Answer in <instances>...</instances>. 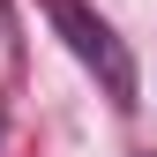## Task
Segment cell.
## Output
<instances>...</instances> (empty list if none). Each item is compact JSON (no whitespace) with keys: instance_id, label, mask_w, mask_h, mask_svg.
<instances>
[{"instance_id":"obj_1","label":"cell","mask_w":157,"mask_h":157,"mask_svg":"<svg viewBox=\"0 0 157 157\" xmlns=\"http://www.w3.org/2000/svg\"><path fill=\"white\" fill-rule=\"evenodd\" d=\"M45 15H52V30L67 37V52L82 60L97 82H105V97L120 112H135L142 105V75H135V52H127V37L105 23L97 8H82V0H45Z\"/></svg>"}]
</instances>
